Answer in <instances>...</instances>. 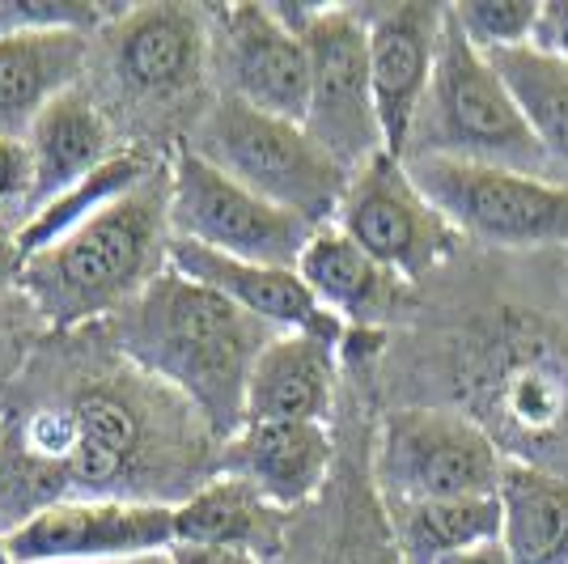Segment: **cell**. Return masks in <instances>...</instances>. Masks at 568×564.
<instances>
[{
  "label": "cell",
  "instance_id": "cell-16",
  "mask_svg": "<svg viewBox=\"0 0 568 564\" xmlns=\"http://www.w3.org/2000/svg\"><path fill=\"white\" fill-rule=\"evenodd\" d=\"M170 268L183 272L187 281L209 284L213 293L230 298L234 306L246 314L263 319L276 331H306V335H323L339 344L344 340V323L318 306V298L297 276V268H267V263H246V259H230L204 251L195 242H179L170 246Z\"/></svg>",
  "mask_w": 568,
  "mask_h": 564
},
{
  "label": "cell",
  "instance_id": "cell-21",
  "mask_svg": "<svg viewBox=\"0 0 568 564\" xmlns=\"http://www.w3.org/2000/svg\"><path fill=\"white\" fill-rule=\"evenodd\" d=\"M90 39L81 30L4 34L0 39V141H26L55 98L81 85Z\"/></svg>",
  "mask_w": 568,
  "mask_h": 564
},
{
  "label": "cell",
  "instance_id": "cell-11",
  "mask_svg": "<svg viewBox=\"0 0 568 564\" xmlns=\"http://www.w3.org/2000/svg\"><path fill=\"white\" fill-rule=\"evenodd\" d=\"M335 225L390 272H399L403 281L437 272L463 242L395 153H378L374 162L353 170Z\"/></svg>",
  "mask_w": 568,
  "mask_h": 564
},
{
  "label": "cell",
  "instance_id": "cell-18",
  "mask_svg": "<svg viewBox=\"0 0 568 564\" xmlns=\"http://www.w3.org/2000/svg\"><path fill=\"white\" fill-rule=\"evenodd\" d=\"M297 276L344 328H386L412 310V281L356 246L339 225L314 230L297 259Z\"/></svg>",
  "mask_w": 568,
  "mask_h": 564
},
{
  "label": "cell",
  "instance_id": "cell-8",
  "mask_svg": "<svg viewBox=\"0 0 568 564\" xmlns=\"http://www.w3.org/2000/svg\"><path fill=\"white\" fill-rule=\"evenodd\" d=\"M509 459L471 412L403 407L382 424L378 489L386 505L497 496Z\"/></svg>",
  "mask_w": 568,
  "mask_h": 564
},
{
  "label": "cell",
  "instance_id": "cell-28",
  "mask_svg": "<svg viewBox=\"0 0 568 564\" xmlns=\"http://www.w3.org/2000/svg\"><path fill=\"white\" fill-rule=\"evenodd\" d=\"M123 9L94 0H0V39L4 34H43V30H81L115 22Z\"/></svg>",
  "mask_w": 568,
  "mask_h": 564
},
{
  "label": "cell",
  "instance_id": "cell-3",
  "mask_svg": "<svg viewBox=\"0 0 568 564\" xmlns=\"http://www.w3.org/2000/svg\"><path fill=\"white\" fill-rule=\"evenodd\" d=\"M141 377V374H136ZM136 377H94L60 407L30 412L18 433V459L34 475H55L72 496H141V480L162 467L166 442L158 407Z\"/></svg>",
  "mask_w": 568,
  "mask_h": 564
},
{
  "label": "cell",
  "instance_id": "cell-22",
  "mask_svg": "<svg viewBox=\"0 0 568 564\" xmlns=\"http://www.w3.org/2000/svg\"><path fill=\"white\" fill-rule=\"evenodd\" d=\"M288 531V510L272 505L246 480L216 471L174 505V543L242 547L251 556H276Z\"/></svg>",
  "mask_w": 568,
  "mask_h": 564
},
{
  "label": "cell",
  "instance_id": "cell-9",
  "mask_svg": "<svg viewBox=\"0 0 568 564\" xmlns=\"http://www.w3.org/2000/svg\"><path fill=\"white\" fill-rule=\"evenodd\" d=\"M170 225L179 242L267 268H297L314 238V225L267 204L195 149L170 162Z\"/></svg>",
  "mask_w": 568,
  "mask_h": 564
},
{
  "label": "cell",
  "instance_id": "cell-27",
  "mask_svg": "<svg viewBox=\"0 0 568 564\" xmlns=\"http://www.w3.org/2000/svg\"><path fill=\"white\" fill-rule=\"evenodd\" d=\"M450 13L475 48L493 56V51L530 48L544 4L539 0H463V4H450Z\"/></svg>",
  "mask_w": 568,
  "mask_h": 564
},
{
  "label": "cell",
  "instance_id": "cell-20",
  "mask_svg": "<svg viewBox=\"0 0 568 564\" xmlns=\"http://www.w3.org/2000/svg\"><path fill=\"white\" fill-rule=\"evenodd\" d=\"M335 349L323 335L276 331L246 386V421L327 424L335 403Z\"/></svg>",
  "mask_w": 568,
  "mask_h": 564
},
{
  "label": "cell",
  "instance_id": "cell-2",
  "mask_svg": "<svg viewBox=\"0 0 568 564\" xmlns=\"http://www.w3.org/2000/svg\"><path fill=\"white\" fill-rule=\"evenodd\" d=\"M170 165H153L90 221L26 255L18 289L51 328L115 319L170 268Z\"/></svg>",
  "mask_w": 568,
  "mask_h": 564
},
{
  "label": "cell",
  "instance_id": "cell-24",
  "mask_svg": "<svg viewBox=\"0 0 568 564\" xmlns=\"http://www.w3.org/2000/svg\"><path fill=\"white\" fill-rule=\"evenodd\" d=\"M399 564H442L484 543H500V496L403 501L386 505Z\"/></svg>",
  "mask_w": 568,
  "mask_h": 564
},
{
  "label": "cell",
  "instance_id": "cell-33",
  "mask_svg": "<svg viewBox=\"0 0 568 564\" xmlns=\"http://www.w3.org/2000/svg\"><path fill=\"white\" fill-rule=\"evenodd\" d=\"M442 564H509V556H505L500 543H484V547L458 552V556H450V561H442Z\"/></svg>",
  "mask_w": 568,
  "mask_h": 564
},
{
  "label": "cell",
  "instance_id": "cell-14",
  "mask_svg": "<svg viewBox=\"0 0 568 564\" xmlns=\"http://www.w3.org/2000/svg\"><path fill=\"white\" fill-rule=\"evenodd\" d=\"M475 400L488 433L497 424L521 442L556 437L568 424V353L551 335H505L475 374Z\"/></svg>",
  "mask_w": 568,
  "mask_h": 564
},
{
  "label": "cell",
  "instance_id": "cell-23",
  "mask_svg": "<svg viewBox=\"0 0 568 564\" xmlns=\"http://www.w3.org/2000/svg\"><path fill=\"white\" fill-rule=\"evenodd\" d=\"M497 496L509 564H568V475L509 459Z\"/></svg>",
  "mask_w": 568,
  "mask_h": 564
},
{
  "label": "cell",
  "instance_id": "cell-30",
  "mask_svg": "<svg viewBox=\"0 0 568 564\" xmlns=\"http://www.w3.org/2000/svg\"><path fill=\"white\" fill-rule=\"evenodd\" d=\"M530 48L556 56L560 64H568V0H547L539 26H535V43Z\"/></svg>",
  "mask_w": 568,
  "mask_h": 564
},
{
  "label": "cell",
  "instance_id": "cell-7",
  "mask_svg": "<svg viewBox=\"0 0 568 564\" xmlns=\"http://www.w3.org/2000/svg\"><path fill=\"white\" fill-rule=\"evenodd\" d=\"M284 18L302 30L310 51L306 132L353 174L386 153L374 107V77H369L365 9L323 4V9H284Z\"/></svg>",
  "mask_w": 568,
  "mask_h": 564
},
{
  "label": "cell",
  "instance_id": "cell-15",
  "mask_svg": "<svg viewBox=\"0 0 568 564\" xmlns=\"http://www.w3.org/2000/svg\"><path fill=\"white\" fill-rule=\"evenodd\" d=\"M213 60V13L200 4H136L111 22V69L141 98H179Z\"/></svg>",
  "mask_w": 568,
  "mask_h": 564
},
{
  "label": "cell",
  "instance_id": "cell-4",
  "mask_svg": "<svg viewBox=\"0 0 568 564\" xmlns=\"http://www.w3.org/2000/svg\"><path fill=\"white\" fill-rule=\"evenodd\" d=\"M403 158H454V162H479L539 174V179H560L521 115L518 98L509 94L497 64L463 34L450 4H446L433 85H428V98Z\"/></svg>",
  "mask_w": 568,
  "mask_h": 564
},
{
  "label": "cell",
  "instance_id": "cell-12",
  "mask_svg": "<svg viewBox=\"0 0 568 564\" xmlns=\"http://www.w3.org/2000/svg\"><path fill=\"white\" fill-rule=\"evenodd\" d=\"M213 64L221 94L267 115L306 123L310 51L302 30L272 4H225L213 13Z\"/></svg>",
  "mask_w": 568,
  "mask_h": 564
},
{
  "label": "cell",
  "instance_id": "cell-6",
  "mask_svg": "<svg viewBox=\"0 0 568 564\" xmlns=\"http://www.w3.org/2000/svg\"><path fill=\"white\" fill-rule=\"evenodd\" d=\"M433 209L488 246H568V183L454 158H403Z\"/></svg>",
  "mask_w": 568,
  "mask_h": 564
},
{
  "label": "cell",
  "instance_id": "cell-34",
  "mask_svg": "<svg viewBox=\"0 0 568 564\" xmlns=\"http://www.w3.org/2000/svg\"><path fill=\"white\" fill-rule=\"evenodd\" d=\"M0 564H13L9 561V547H4V535H0Z\"/></svg>",
  "mask_w": 568,
  "mask_h": 564
},
{
  "label": "cell",
  "instance_id": "cell-26",
  "mask_svg": "<svg viewBox=\"0 0 568 564\" xmlns=\"http://www.w3.org/2000/svg\"><path fill=\"white\" fill-rule=\"evenodd\" d=\"M153 165H158V158L144 153V149H119L115 158L106 165H98L90 179H81L77 188H69L64 195H55L48 209L26 216L22 225H18V246H22V255L43 251L55 238H64L69 230H77L81 221H90L98 209H106L123 191L136 188Z\"/></svg>",
  "mask_w": 568,
  "mask_h": 564
},
{
  "label": "cell",
  "instance_id": "cell-1",
  "mask_svg": "<svg viewBox=\"0 0 568 564\" xmlns=\"http://www.w3.org/2000/svg\"><path fill=\"white\" fill-rule=\"evenodd\" d=\"M111 331L128 365L187 403L221 446L246 424L251 370L276 335L263 319L174 268L119 310Z\"/></svg>",
  "mask_w": 568,
  "mask_h": 564
},
{
  "label": "cell",
  "instance_id": "cell-25",
  "mask_svg": "<svg viewBox=\"0 0 568 564\" xmlns=\"http://www.w3.org/2000/svg\"><path fill=\"white\" fill-rule=\"evenodd\" d=\"M505 77L509 94L518 98L521 115L535 141L544 144L547 162L568 183V64L539 48H514L488 56Z\"/></svg>",
  "mask_w": 568,
  "mask_h": 564
},
{
  "label": "cell",
  "instance_id": "cell-29",
  "mask_svg": "<svg viewBox=\"0 0 568 564\" xmlns=\"http://www.w3.org/2000/svg\"><path fill=\"white\" fill-rule=\"evenodd\" d=\"M30 204V158L26 144L0 141V209Z\"/></svg>",
  "mask_w": 568,
  "mask_h": 564
},
{
  "label": "cell",
  "instance_id": "cell-13",
  "mask_svg": "<svg viewBox=\"0 0 568 564\" xmlns=\"http://www.w3.org/2000/svg\"><path fill=\"white\" fill-rule=\"evenodd\" d=\"M365 26H369V77H374L382 141L386 153L403 158L433 85L446 4H428V0L374 4L365 9Z\"/></svg>",
  "mask_w": 568,
  "mask_h": 564
},
{
  "label": "cell",
  "instance_id": "cell-5",
  "mask_svg": "<svg viewBox=\"0 0 568 564\" xmlns=\"http://www.w3.org/2000/svg\"><path fill=\"white\" fill-rule=\"evenodd\" d=\"M195 149L216 170H225L242 188L263 195L267 204L302 216L323 230L335 225V212L348 191V170L306 132V123L267 115L242 98L221 94L195 128Z\"/></svg>",
  "mask_w": 568,
  "mask_h": 564
},
{
  "label": "cell",
  "instance_id": "cell-10",
  "mask_svg": "<svg viewBox=\"0 0 568 564\" xmlns=\"http://www.w3.org/2000/svg\"><path fill=\"white\" fill-rule=\"evenodd\" d=\"M13 564L132 561L174 547V505L128 496H60L4 531Z\"/></svg>",
  "mask_w": 568,
  "mask_h": 564
},
{
  "label": "cell",
  "instance_id": "cell-19",
  "mask_svg": "<svg viewBox=\"0 0 568 564\" xmlns=\"http://www.w3.org/2000/svg\"><path fill=\"white\" fill-rule=\"evenodd\" d=\"M22 144L26 158H30V204H26V216L48 209L55 195L77 188L81 179H90L98 165H106L119 153L102 107L81 85H72V90L55 98L48 111L34 119V128L26 132Z\"/></svg>",
  "mask_w": 568,
  "mask_h": 564
},
{
  "label": "cell",
  "instance_id": "cell-32",
  "mask_svg": "<svg viewBox=\"0 0 568 564\" xmlns=\"http://www.w3.org/2000/svg\"><path fill=\"white\" fill-rule=\"evenodd\" d=\"M22 246H18V230H9L0 221V289H18V276H22Z\"/></svg>",
  "mask_w": 568,
  "mask_h": 564
},
{
  "label": "cell",
  "instance_id": "cell-17",
  "mask_svg": "<svg viewBox=\"0 0 568 564\" xmlns=\"http://www.w3.org/2000/svg\"><path fill=\"white\" fill-rule=\"evenodd\" d=\"M332 459V429L310 421H246L221 446V471L246 480L281 510L314 501L327 484Z\"/></svg>",
  "mask_w": 568,
  "mask_h": 564
},
{
  "label": "cell",
  "instance_id": "cell-31",
  "mask_svg": "<svg viewBox=\"0 0 568 564\" xmlns=\"http://www.w3.org/2000/svg\"><path fill=\"white\" fill-rule=\"evenodd\" d=\"M166 556L170 564H263L242 547H204V543H174Z\"/></svg>",
  "mask_w": 568,
  "mask_h": 564
}]
</instances>
